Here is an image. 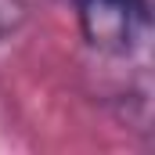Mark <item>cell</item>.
Listing matches in <instances>:
<instances>
[{
	"instance_id": "obj_1",
	"label": "cell",
	"mask_w": 155,
	"mask_h": 155,
	"mask_svg": "<svg viewBox=\"0 0 155 155\" xmlns=\"http://www.w3.org/2000/svg\"><path fill=\"white\" fill-rule=\"evenodd\" d=\"M83 40L101 54H134L152 29L148 0H76Z\"/></svg>"
},
{
	"instance_id": "obj_2",
	"label": "cell",
	"mask_w": 155,
	"mask_h": 155,
	"mask_svg": "<svg viewBox=\"0 0 155 155\" xmlns=\"http://www.w3.org/2000/svg\"><path fill=\"white\" fill-rule=\"evenodd\" d=\"M25 15H29V4L25 0H0V43L22 29Z\"/></svg>"
}]
</instances>
